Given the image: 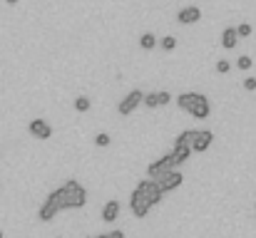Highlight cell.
Returning <instances> with one entry per match:
<instances>
[{
  "label": "cell",
  "mask_w": 256,
  "mask_h": 238,
  "mask_svg": "<svg viewBox=\"0 0 256 238\" xmlns=\"http://www.w3.org/2000/svg\"><path fill=\"white\" fill-rule=\"evenodd\" d=\"M159 45H162V50H164V52H172V50L177 48V38H174V35H167V38H162V40H159Z\"/></svg>",
  "instance_id": "cell-18"
},
{
  "label": "cell",
  "mask_w": 256,
  "mask_h": 238,
  "mask_svg": "<svg viewBox=\"0 0 256 238\" xmlns=\"http://www.w3.org/2000/svg\"><path fill=\"white\" fill-rule=\"evenodd\" d=\"M172 161H174V169H179L182 164H187V159L192 156V149L189 146H172Z\"/></svg>",
  "instance_id": "cell-13"
},
{
  "label": "cell",
  "mask_w": 256,
  "mask_h": 238,
  "mask_svg": "<svg viewBox=\"0 0 256 238\" xmlns=\"http://www.w3.org/2000/svg\"><path fill=\"white\" fill-rule=\"evenodd\" d=\"M251 62H254V60H251L249 55H241V57L236 60V67H239V70H249V67H251Z\"/></svg>",
  "instance_id": "cell-23"
},
{
  "label": "cell",
  "mask_w": 256,
  "mask_h": 238,
  "mask_svg": "<svg viewBox=\"0 0 256 238\" xmlns=\"http://www.w3.org/2000/svg\"><path fill=\"white\" fill-rule=\"evenodd\" d=\"M214 142V134L209 129H194V139H192V151L194 154H204Z\"/></svg>",
  "instance_id": "cell-7"
},
{
  "label": "cell",
  "mask_w": 256,
  "mask_h": 238,
  "mask_svg": "<svg viewBox=\"0 0 256 238\" xmlns=\"http://www.w3.org/2000/svg\"><path fill=\"white\" fill-rule=\"evenodd\" d=\"M110 142H112V137L105 134V132H100V134L95 137V144H97V146H110Z\"/></svg>",
  "instance_id": "cell-22"
},
{
  "label": "cell",
  "mask_w": 256,
  "mask_h": 238,
  "mask_svg": "<svg viewBox=\"0 0 256 238\" xmlns=\"http://www.w3.org/2000/svg\"><path fill=\"white\" fill-rule=\"evenodd\" d=\"M120 208H122V206H120V201H115V198H112V201H107V203L102 206V221L112 223V221L120 216Z\"/></svg>",
  "instance_id": "cell-14"
},
{
  "label": "cell",
  "mask_w": 256,
  "mask_h": 238,
  "mask_svg": "<svg viewBox=\"0 0 256 238\" xmlns=\"http://www.w3.org/2000/svg\"><path fill=\"white\" fill-rule=\"evenodd\" d=\"M75 109H77V112H87V109H90V99H87V97H77V99H75Z\"/></svg>",
  "instance_id": "cell-21"
},
{
  "label": "cell",
  "mask_w": 256,
  "mask_h": 238,
  "mask_svg": "<svg viewBox=\"0 0 256 238\" xmlns=\"http://www.w3.org/2000/svg\"><path fill=\"white\" fill-rule=\"evenodd\" d=\"M129 208H132V213L137 216V218H144L147 213H149V206H147V201L137 193V191H132V196H129Z\"/></svg>",
  "instance_id": "cell-11"
},
{
  "label": "cell",
  "mask_w": 256,
  "mask_h": 238,
  "mask_svg": "<svg viewBox=\"0 0 256 238\" xmlns=\"http://www.w3.org/2000/svg\"><path fill=\"white\" fill-rule=\"evenodd\" d=\"M0 238H3V231H0Z\"/></svg>",
  "instance_id": "cell-30"
},
{
  "label": "cell",
  "mask_w": 256,
  "mask_h": 238,
  "mask_svg": "<svg viewBox=\"0 0 256 238\" xmlns=\"http://www.w3.org/2000/svg\"><path fill=\"white\" fill-rule=\"evenodd\" d=\"M5 3H8V5H15V3H20V0H5Z\"/></svg>",
  "instance_id": "cell-28"
},
{
  "label": "cell",
  "mask_w": 256,
  "mask_h": 238,
  "mask_svg": "<svg viewBox=\"0 0 256 238\" xmlns=\"http://www.w3.org/2000/svg\"><path fill=\"white\" fill-rule=\"evenodd\" d=\"M142 99H144V92H142V90H132V92L125 95V99L117 104V112H120L122 117H127V114H132V112L142 104Z\"/></svg>",
  "instance_id": "cell-5"
},
{
  "label": "cell",
  "mask_w": 256,
  "mask_h": 238,
  "mask_svg": "<svg viewBox=\"0 0 256 238\" xmlns=\"http://www.w3.org/2000/svg\"><path fill=\"white\" fill-rule=\"evenodd\" d=\"M172 102V95L169 92H157V104L159 107H164V104H169Z\"/></svg>",
  "instance_id": "cell-24"
},
{
  "label": "cell",
  "mask_w": 256,
  "mask_h": 238,
  "mask_svg": "<svg viewBox=\"0 0 256 238\" xmlns=\"http://www.w3.org/2000/svg\"><path fill=\"white\" fill-rule=\"evenodd\" d=\"M189 114H192L194 119H206V117L211 114V102H209V97L201 95V97L196 99V104L189 109Z\"/></svg>",
  "instance_id": "cell-10"
},
{
  "label": "cell",
  "mask_w": 256,
  "mask_h": 238,
  "mask_svg": "<svg viewBox=\"0 0 256 238\" xmlns=\"http://www.w3.org/2000/svg\"><path fill=\"white\" fill-rule=\"evenodd\" d=\"M134 191L147 201V206L152 208V206H157L159 201H162V191H159V186L152 181V179H142L137 186H134Z\"/></svg>",
  "instance_id": "cell-2"
},
{
  "label": "cell",
  "mask_w": 256,
  "mask_h": 238,
  "mask_svg": "<svg viewBox=\"0 0 256 238\" xmlns=\"http://www.w3.org/2000/svg\"><path fill=\"white\" fill-rule=\"evenodd\" d=\"M234 30H236V38H249V35H251V25H249V23H241V25H236Z\"/></svg>",
  "instance_id": "cell-19"
},
{
  "label": "cell",
  "mask_w": 256,
  "mask_h": 238,
  "mask_svg": "<svg viewBox=\"0 0 256 238\" xmlns=\"http://www.w3.org/2000/svg\"><path fill=\"white\" fill-rule=\"evenodd\" d=\"M28 129H30V134L38 137V139H50V137H53V127H50L45 119H30Z\"/></svg>",
  "instance_id": "cell-8"
},
{
  "label": "cell",
  "mask_w": 256,
  "mask_h": 238,
  "mask_svg": "<svg viewBox=\"0 0 256 238\" xmlns=\"http://www.w3.org/2000/svg\"><path fill=\"white\" fill-rule=\"evenodd\" d=\"M60 211H63V208H60V193H58V189H55V191L45 198V203L40 206L38 216H40V221H53Z\"/></svg>",
  "instance_id": "cell-4"
},
{
  "label": "cell",
  "mask_w": 256,
  "mask_h": 238,
  "mask_svg": "<svg viewBox=\"0 0 256 238\" xmlns=\"http://www.w3.org/2000/svg\"><path fill=\"white\" fill-rule=\"evenodd\" d=\"M254 208H256V206H254Z\"/></svg>",
  "instance_id": "cell-32"
},
{
  "label": "cell",
  "mask_w": 256,
  "mask_h": 238,
  "mask_svg": "<svg viewBox=\"0 0 256 238\" xmlns=\"http://www.w3.org/2000/svg\"><path fill=\"white\" fill-rule=\"evenodd\" d=\"M58 238H63V236H58Z\"/></svg>",
  "instance_id": "cell-31"
},
{
  "label": "cell",
  "mask_w": 256,
  "mask_h": 238,
  "mask_svg": "<svg viewBox=\"0 0 256 238\" xmlns=\"http://www.w3.org/2000/svg\"><path fill=\"white\" fill-rule=\"evenodd\" d=\"M192 139H194V129H184V132L177 134L174 146H189V149H192Z\"/></svg>",
  "instance_id": "cell-16"
},
{
  "label": "cell",
  "mask_w": 256,
  "mask_h": 238,
  "mask_svg": "<svg viewBox=\"0 0 256 238\" xmlns=\"http://www.w3.org/2000/svg\"><path fill=\"white\" fill-rule=\"evenodd\" d=\"M157 45V38H154V33H144L142 38H139V48L142 50H152Z\"/></svg>",
  "instance_id": "cell-17"
},
{
  "label": "cell",
  "mask_w": 256,
  "mask_h": 238,
  "mask_svg": "<svg viewBox=\"0 0 256 238\" xmlns=\"http://www.w3.org/2000/svg\"><path fill=\"white\" fill-rule=\"evenodd\" d=\"M142 104H147L149 109H154V107H159V104H157V92H149V95H144V99H142Z\"/></svg>",
  "instance_id": "cell-20"
},
{
  "label": "cell",
  "mask_w": 256,
  "mask_h": 238,
  "mask_svg": "<svg viewBox=\"0 0 256 238\" xmlns=\"http://www.w3.org/2000/svg\"><path fill=\"white\" fill-rule=\"evenodd\" d=\"M199 20H201V10H199L196 5L182 8V10L177 13V23H182V25H192V23H199Z\"/></svg>",
  "instance_id": "cell-9"
},
{
  "label": "cell",
  "mask_w": 256,
  "mask_h": 238,
  "mask_svg": "<svg viewBox=\"0 0 256 238\" xmlns=\"http://www.w3.org/2000/svg\"><path fill=\"white\" fill-rule=\"evenodd\" d=\"M216 72H219V75H226V72H229V62H226V60H219V62H216Z\"/></svg>",
  "instance_id": "cell-25"
},
{
  "label": "cell",
  "mask_w": 256,
  "mask_h": 238,
  "mask_svg": "<svg viewBox=\"0 0 256 238\" xmlns=\"http://www.w3.org/2000/svg\"><path fill=\"white\" fill-rule=\"evenodd\" d=\"M58 193H60V208L65 211V208H82L85 203H87V191H85V186L80 184V181H75V179H67L60 189H58Z\"/></svg>",
  "instance_id": "cell-1"
},
{
  "label": "cell",
  "mask_w": 256,
  "mask_h": 238,
  "mask_svg": "<svg viewBox=\"0 0 256 238\" xmlns=\"http://www.w3.org/2000/svg\"><path fill=\"white\" fill-rule=\"evenodd\" d=\"M182 181H184V176H182V171H167L164 176H159V179H154V184L159 186V191H162V196H164V193H169V191H174V189H179V186H182Z\"/></svg>",
  "instance_id": "cell-6"
},
{
  "label": "cell",
  "mask_w": 256,
  "mask_h": 238,
  "mask_svg": "<svg viewBox=\"0 0 256 238\" xmlns=\"http://www.w3.org/2000/svg\"><path fill=\"white\" fill-rule=\"evenodd\" d=\"M201 97V92H182L179 97H177V107L179 109H184V112H189L194 104H196V99Z\"/></svg>",
  "instance_id": "cell-12"
},
{
  "label": "cell",
  "mask_w": 256,
  "mask_h": 238,
  "mask_svg": "<svg viewBox=\"0 0 256 238\" xmlns=\"http://www.w3.org/2000/svg\"><path fill=\"white\" fill-rule=\"evenodd\" d=\"M236 43H239L236 30H234V28H224V33H221V48L234 50V48H236Z\"/></svg>",
  "instance_id": "cell-15"
},
{
  "label": "cell",
  "mask_w": 256,
  "mask_h": 238,
  "mask_svg": "<svg viewBox=\"0 0 256 238\" xmlns=\"http://www.w3.org/2000/svg\"><path fill=\"white\" fill-rule=\"evenodd\" d=\"M167 171H177L174 169V161H172V154H164L162 159H154L149 166H147V176L154 181V179H159V176H164Z\"/></svg>",
  "instance_id": "cell-3"
},
{
  "label": "cell",
  "mask_w": 256,
  "mask_h": 238,
  "mask_svg": "<svg viewBox=\"0 0 256 238\" xmlns=\"http://www.w3.org/2000/svg\"><path fill=\"white\" fill-rule=\"evenodd\" d=\"M87 238H102V236H87Z\"/></svg>",
  "instance_id": "cell-29"
},
{
  "label": "cell",
  "mask_w": 256,
  "mask_h": 238,
  "mask_svg": "<svg viewBox=\"0 0 256 238\" xmlns=\"http://www.w3.org/2000/svg\"><path fill=\"white\" fill-rule=\"evenodd\" d=\"M244 90L254 92V90H256V77H246V80H244Z\"/></svg>",
  "instance_id": "cell-26"
},
{
  "label": "cell",
  "mask_w": 256,
  "mask_h": 238,
  "mask_svg": "<svg viewBox=\"0 0 256 238\" xmlns=\"http://www.w3.org/2000/svg\"><path fill=\"white\" fill-rule=\"evenodd\" d=\"M102 238H125V231H110V233H102Z\"/></svg>",
  "instance_id": "cell-27"
}]
</instances>
